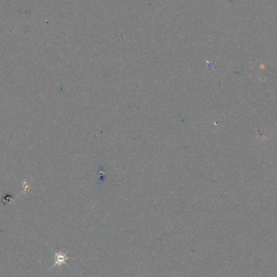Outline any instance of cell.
<instances>
[{
  "instance_id": "obj_1",
  "label": "cell",
  "mask_w": 277,
  "mask_h": 277,
  "mask_svg": "<svg viewBox=\"0 0 277 277\" xmlns=\"http://www.w3.org/2000/svg\"><path fill=\"white\" fill-rule=\"evenodd\" d=\"M68 259L67 255H63V254H60V253H55V265L54 266H60V265L63 264V263H65L66 261Z\"/></svg>"
}]
</instances>
